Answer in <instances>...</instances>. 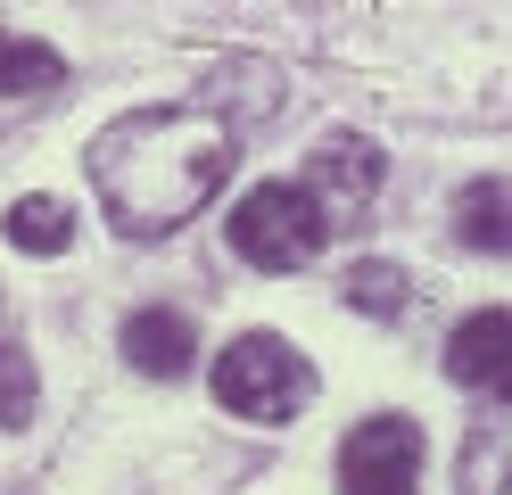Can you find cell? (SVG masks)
Listing matches in <instances>:
<instances>
[{
  "instance_id": "cell-1",
  "label": "cell",
  "mask_w": 512,
  "mask_h": 495,
  "mask_svg": "<svg viewBox=\"0 0 512 495\" xmlns=\"http://www.w3.org/2000/svg\"><path fill=\"white\" fill-rule=\"evenodd\" d=\"M232 165H240V116L215 91H199V99L116 116L91 141V190L124 240H157V231H182L199 215L232 182Z\"/></svg>"
},
{
  "instance_id": "cell-11",
  "label": "cell",
  "mask_w": 512,
  "mask_h": 495,
  "mask_svg": "<svg viewBox=\"0 0 512 495\" xmlns=\"http://www.w3.org/2000/svg\"><path fill=\"white\" fill-rule=\"evenodd\" d=\"M347 306H356V314H372V322H397V314L413 306V281L397 273V264L364 256V264H347Z\"/></svg>"
},
{
  "instance_id": "cell-13",
  "label": "cell",
  "mask_w": 512,
  "mask_h": 495,
  "mask_svg": "<svg viewBox=\"0 0 512 495\" xmlns=\"http://www.w3.org/2000/svg\"><path fill=\"white\" fill-rule=\"evenodd\" d=\"M34 355H25L17 339H0V429H25L34 421Z\"/></svg>"
},
{
  "instance_id": "cell-4",
  "label": "cell",
  "mask_w": 512,
  "mask_h": 495,
  "mask_svg": "<svg viewBox=\"0 0 512 495\" xmlns=\"http://www.w3.org/2000/svg\"><path fill=\"white\" fill-rule=\"evenodd\" d=\"M413 471H422V421H405V413H364L339 438L347 495H413Z\"/></svg>"
},
{
  "instance_id": "cell-7",
  "label": "cell",
  "mask_w": 512,
  "mask_h": 495,
  "mask_svg": "<svg viewBox=\"0 0 512 495\" xmlns=\"http://www.w3.org/2000/svg\"><path fill=\"white\" fill-rule=\"evenodd\" d=\"M116 347H124V363H133L141 380H182L190 363H199V330L174 306H141V314H124Z\"/></svg>"
},
{
  "instance_id": "cell-6",
  "label": "cell",
  "mask_w": 512,
  "mask_h": 495,
  "mask_svg": "<svg viewBox=\"0 0 512 495\" xmlns=\"http://www.w3.org/2000/svg\"><path fill=\"white\" fill-rule=\"evenodd\" d=\"M372 190H380V149L356 141V132H331V141L314 149V165H306V198L323 207V223H331V231L356 223V215L372 207Z\"/></svg>"
},
{
  "instance_id": "cell-8",
  "label": "cell",
  "mask_w": 512,
  "mask_h": 495,
  "mask_svg": "<svg viewBox=\"0 0 512 495\" xmlns=\"http://www.w3.org/2000/svg\"><path fill=\"white\" fill-rule=\"evenodd\" d=\"M455 240L479 248V256H512V182L479 174L455 190Z\"/></svg>"
},
{
  "instance_id": "cell-12",
  "label": "cell",
  "mask_w": 512,
  "mask_h": 495,
  "mask_svg": "<svg viewBox=\"0 0 512 495\" xmlns=\"http://www.w3.org/2000/svg\"><path fill=\"white\" fill-rule=\"evenodd\" d=\"M9 240L25 256H58V248H75V215L58 207V198H17L9 207Z\"/></svg>"
},
{
  "instance_id": "cell-5",
  "label": "cell",
  "mask_w": 512,
  "mask_h": 495,
  "mask_svg": "<svg viewBox=\"0 0 512 495\" xmlns=\"http://www.w3.org/2000/svg\"><path fill=\"white\" fill-rule=\"evenodd\" d=\"M446 380L488 396V405H512V306H479L455 322L446 339Z\"/></svg>"
},
{
  "instance_id": "cell-9",
  "label": "cell",
  "mask_w": 512,
  "mask_h": 495,
  "mask_svg": "<svg viewBox=\"0 0 512 495\" xmlns=\"http://www.w3.org/2000/svg\"><path fill=\"white\" fill-rule=\"evenodd\" d=\"M463 495H512V405L488 429H471V446H463Z\"/></svg>"
},
{
  "instance_id": "cell-10",
  "label": "cell",
  "mask_w": 512,
  "mask_h": 495,
  "mask_svg": "<svg viewBox=\"0 0 512 495\" xmlns=\"http://www.w3.org/2000/svg\"><path fill=\"white\" fill-rule=\"evenodd\" d=\"M67 83V58L42 50V42H17L0 33V99H25V91H58Z\"/></svg>"
},
{
  "instance_id": "cell-2",
  "label": "cell",
  "mask_w": 512,
  "mask_h": 495,
  "mask_svg": "<svg viewBox=\"0 0 512 495\" xmlns=\"http://www.w3.org/2000/svg\"><path fill=\"white\" fill-rule=\"evenodd\" d=\"M306 396H314V363L290 339H273V330H240V339L215 355V405L256 421V429L298 421Z\"/></svg>"
},
{
  "instance_id": "cell-3",
  "label": "cell",
  "mask_w": 512,
  "mask_h": 495,
  "mask_svg": "<svg viewBox=\"0 0 512 495\" xmlns=\"http://www.w3.org/2000/svg\"><path fill=\"white\" fill-rule=\"evenodd\" d=\"M323 240H331V223L306 198V182H256L232 207V248L256 273H298V264L323 256Z\"/></svg>"
}]
</instances>
